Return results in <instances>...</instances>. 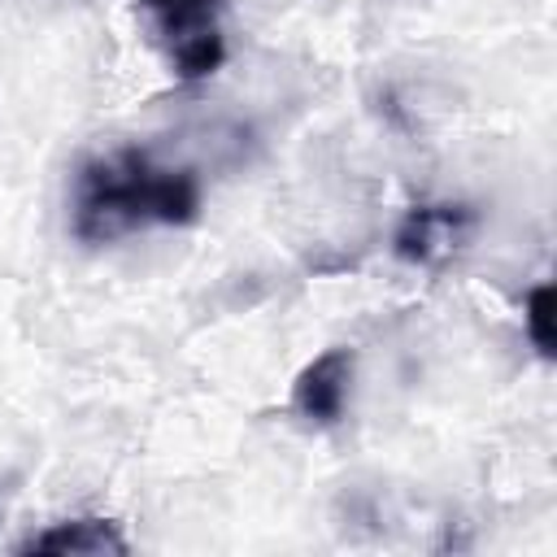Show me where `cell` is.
Listing matches in <instances>:
<instances>
[{
	"label": "cell",
	"mask_w": 557,
	"mask_h": 557,
	"mask_svg": "<svg viewBox=\"0 0 557 557\" xmlns=\"http://www.w3.org/2000/svg\"><path fill=\"white\" fill-rule=\"evenodd\" d=\"M200 213V178L144 148H122L83 165L74 187V235L104 244L144 226H183Z\"/></svg>",
	"instance_id": "1"
},
{
	"label": "cell",
	"mask_w": 557,
	"mask_h": 557,
	"mask_svg": "<svg viewBox=\"0 0 557 557\" xmlns=\"http://www.w3.org/2000/svg\"><path fill=\"white\" fill-rule=\"evenodd\" d=\"M139 9L174 78L196 83L222 65V0H139Z\"/></svg>",
	"instance_id": "2"
},
{
	"label": "cell",
	"mask_w": 557,
	"mask_h": 557,
	"mask_svg": "<svg viewBox=\"0 0 557 557\" xmlns=\"http://www.w3.org/2000/svg\"><path fill=\"white\" fill-rule=\"evenodd\" d=\"M348 374H352V357L344 348H326L296 383V413L309 422H335L344 413V396H348Z\"/></svg>",
	"instance_id": "3"
},
{
	"label": "cell",
	"mask_w": 557,
	"mask_h": 557,
	"mask_svg": "<svg viewBox=\"0 0 557 557\" xmlns=\"http://www.w3.org/2000/svg\"><path fill=\"white\" fill-rule=\"evenodd\" d=\"M22 548L30 553H126V540L104 518H74V522H57L30 535Z\"/></svg>",
	"instance_id": "4"
},
{
	"label": "cell",
	"mask_w": 557,
	"mask_h": 557,
	"mask_svg": "<svg viewBox=\"0 0 557 557\" xmlns=\"http://www.w3.org/2000/svg\"><path fill=\"white\" fill-rule=\"evenodd\" d=\"M548 305H553V287L540 283L531 296H527V335L540 352H553V331H548Z\"/></svg>",
	"instance_id": "5"
}]
</instances>
